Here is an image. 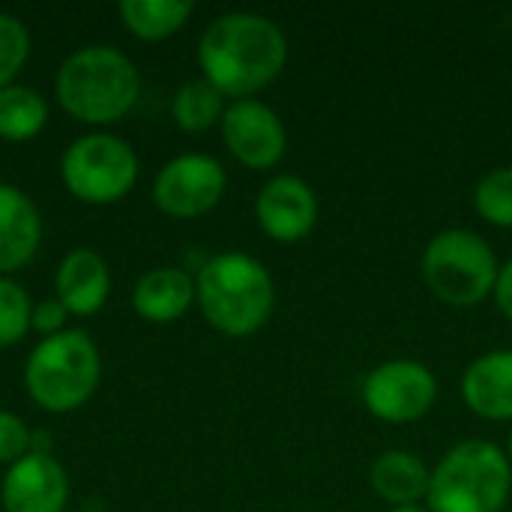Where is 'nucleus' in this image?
<instances>
[{
	"instance_id": "f257e3e1",
	"label": "nucleus",
	"mask_w": 512,
	"mask_h": 512,
	"mask_svg": "<svg viewBox=\"0 0 512 512\" xmlns=\"http://www.w3.org/2000/svg\"><path fill=\"white\" fill-rule=\"evenodd\" d=\"M204 78L234 99H249L270 87L288 63L282 27L258 12H228L207 24L198 42Z\"/></svg>"
},
{
	"instance_id": "f03ea898",
	"label": "nucleus",
	"mask_w": 512,
	"mask_h": 512,
	"mask_svg": "<svg viewBox=\"0 0 512 512\" xmlns=\"http://www.w3.org/2000/svg\"><path fill=\"white\" fill-rule=\"evenodd\" d=\"M195 297L204 318L234 339L261 330L276 306L270 270L246 252H222L210 258L195 279Z\"/></svg>"
},
{
	"instance_id": "7ed1b4c3",
	"label": "nucleus",
	"mask_w": 512,
	"mask_h": 512,
	"mask_svg": "<svg viewBox=\"0 0 512 512\" xmlns=\"http://www.w3.org/2000/svg\"><path fill=\"white\" fill-rule=\"evenodd\" d=\"M135 63L108 45L69 54L57 72V99L81 123H117L138 99Z\"/></svg>"
},
{
	"instance_id": "20e7f679",
	"label": "nucleus",
	"mask_w": 512,
	"mask_h": 512,
	"mask_svg": "<svg viewBox=\"0 0 512 512\" xmlns=\"http://www.w3.org/2000/svg\"><path fill=\"white\" fill-rule=\"evenodd\" d=\"M512 495L507 453L489 441L471 438L456 444L429 480V512H504Z\"/></svg>"
},
{
	"instance_id": "39448f33",
	"label": "nucleus",
	"mask_w": 512,
	"mask_h": 512,
	"mask_svg": "<svg viewBox=\"0 0 512 512\" xmlns=\"http://www.w3.org/2000/svg\"><path fill=\"white\" fill-rule=\"evenodd\" d=\"M24 384L33 402L45 411H75L99 384V351L81 330L48 336L27 357Z\"/></svg>"
},
{
	"instance_id": "423d86ee",
	"label": "nucleus",
	"mask_w": 512,
	"mask_h": 512,
	"mask_svg": "<svg viewBox=\"0 0 512 512\" xmlns=\"http://www.w3.org/2000/svg\"><path fill=\"white\" fill-rule=\"evenodd\" d=\"M498 270L501 264L492 246L468 228H447L435 234L423 252V279L429 291L456 309H468L492 297Z\"/></svg>"
},
{
	"instance_id": "0eeeda50",
	"label": "nucleus",
	"mask_w": 512,
	"mask_h": 512,
	"mask_svg": "<svg viewBox=\"0 0 512 512\" xmlns=\"http://www.w3.org/2000/svg\"><path fill=\"white\" fill-rule=\"evenodd\" d=\"M63 183L87 204H111L123 198L138 177L135 150L117 135H84L63 153Z\"/></svg>"
},
{
	"instance_id": "6e6552de",
	"label": "nucleus",
	"mask_w": 512,
	"mask_h": 512,
	"mask_svg": "<svg viewBox=\"0 0 512 512\" xmlns=\"http://www.w3.org/2000/svg\"><path fill=\"white\" fill-rule=\"evenodd\" d=\"M360 396L375 420L405 426L432 411L438 399V381L432 369L417 360H387L363 378Z\"/></svg>"
},
{
	"instance_id": "1a4fd4ad",
	"label": "nucleus",
	"mask_w": 512,
	"mask_h": 512,
	"mask_svg": "<svg viewBox=\"0 0 512 512\" xmlns=\"http://www.w3.org/2000/svg\"><path fill=\"white\" fill-rule=\"evenodd\" d=\"M225 183V168L213 156L183 153L156 174L153 201L174 219H195L219 204Z\"/></svg>"
},
{
	"instance_id": "9d476101",
	"label": "nucleus",
	"mask_w": 512,
	"mask_h": 512,
	"mask_svg": "<svg viewBox=\"0 0 512 512\" xmlns=\"http://www.w3.org/2000/svg\"><path fill=\"white\" fill-rule=\"evenodd\" d=\"M222 138L231 156L255 171H267L279 165L288 147V132L282 117L258 99H237L234 105L225 108Z\"/></svg>"
},
{
	"instance_id": "9b49d317",
	"label": "nucleus",
	"mask_w": 512,
	"mask_h": 512,
	"mask_svg": "<svg viewBox=\"0 0 512 512\" xmlns=\"http://www.w3.org/2000/svg\"><path fill=\"white\" fill-rule=\"evenodd\" d=\"M318 213L321 207L315 189L294 174L267 180L255 201L258 225L276 243H297L309 237L318 225Z\"/></svg>"
},
{
	"instance_id": "f8f14e48",
	"label": "nucleus",
	"mask_w": 512,
	"mask_h": 512,
	"mask_svg": "<svg viewBox=\"0 0 512 512\" xmlns=\"http://www.w3.org/2000/svg\"><path fill=\"white\" fill-rule=\"evenodd\" d=\"M69 498V477L63 465L39 450L18 459L0 486L6 512H63Z\"/></svg>"
},
{
	"instance_id": "ddd939ff",
	"label": "nucleus",
	"mask_w": 512,
	"mask_h": 512,
	"mask_svg": "<svg viewBox=\"0 0 512 512\" xmlns=\"http://www.w3.org/2000/svg\"><path fill=\"white\" fill-rule=\"evenodd\" d=\"M462 399L465 405L492 423L512 420V351L480 354L462 375Z\"/></svg>"
},
{
	"instance_id": "4468645a",
	"label": "nucleus",
	"mask_w": 512,
	"mask_h": 512,
	"mask_svg": "<svg viewBox=\"0 0 512 512\" xmlns=\"http://www.w3.org/2000/svg\"><path fill=\"white\" fill-rule=\"evenodd\" d=\"M42 237V222L33 201L9 186L0 183V273H12L33 261Z\"/></svg>"
},
{
	"instance_id": "2eb2a0df",
	"label": "nucleus",
	"mask_w": 512,
	"mask_h": 512,
	"mask_svg": "<svg viewBox=\"0 0 512 512\" xmlns=\"http://www.w3.org/2000/svg\"><path fill=\"white\" fill-rule=\"evenodd\" d=\"M108 267L105 261L90 249L69 252L57 267V300L69 315H93L102 309L108 297Z\"/></svg>"
},
{
	"instance_id": "dca6fc26",
	"label": "nucleus",
	"mask_w": 512,
	"mask_h": 512,
	"mask_svg": "<svg viewBox=\"0 0 512 512\" xmlns=\"http://www.w3.org/2000/svg\"><path fill=\"white\" fill-rule=\"evenodd\" d=\"M432 471L426 462L408 450H384L369 465L372 492L390 507H417L429 495Z\"/></svg>"
},
{
	"instance_id": "f3484780",
	"label": "nucleus",
	"mask_w": 512,
	"mask_h": 512,
	"mask_svg": "<svg viewBox=\"0 0 512 512\" xmlns=\"http://www.w3.org/2000/svg\"><path fill=\"white\" fill-rule=\"evenodd\" d=\"M195 300V282L177 267L150 270L138 279L132 291V306L141 318L153 324H168L186 315Z\"/></svg>"
},
{
	"instance_id": "a211bd4d",
	"label": "nucleus",
	"mask_w": 512,
	"mask_h": 512,
	"mask_svg": "<svg viewBox=\"0 0 512 512\" xmlns=\"http://www.w3.org/2000/svg\"><path fill=\"white\" fill-rule=\"evenodd\" d=\"M192 0H123L120 15L141 39H165L177 33L192 15Z\"/></svg>"
},
{
	"instance_id": "6ab92c4d",
	"label": "nucleus",
	"mask_w": 512,
	"mask_h": 512,
	"mask_svg": "<svg viewBox=\"0 0 512 512\" xmlns=\"http://www.w3.org/2000/svg\"><path fill=\"white\" fill-rule=\"evenodd\" d=\"M48 120V105L33 87L9 84L0 90V138L24 141L42 132Z\"/></svg>"
},
{
	"instance_id": "aec40b11",
	"label": "nucleus",
	"mask_w": 512,
	"mask_h": 512,
	"mask_svg": "<svg viewBox=\"0 0 512 512\" xmlns=\"http://www.w3.org/2000/svg\"><path fill=\"white\" fill-rule=\"evenodd\" d=\"M174 120L183 132H204L210 129L213 123H222V114H225V96L207 81V78H198V81H186L177 96H174Z\"/></svg>"
},
{
	"instance_id": "412c9836",
	"label": "nucleus",
	"mask_w": 512,
	"mask_h": 512,
	"mask_svg": "<svg viewBox=\"0 0 512 512\" xmlns=\"http://www.w3.org/2000/svg\"><path fill=\"white\" fill-rule=\"evenodd\" d=\"M474 210L495 228H512V168H495L480 177Z\"/></svg>"
},
{
	"instance_id": "4be33fe9",
	"label": "nucleus",
	"mask_w": 512,
	"mask_h": 512,
	"mask_svg": "<svg viewBox=\"0 0 512 512\" xmlns=\"http://www.w3.org/2000/svg\"><path fill=\"white\" fill-rule=\"evenodd\" d=\"M30 297L21 291V285L0 279V348L15 345L24 339L27 327H30Z\"/></svg>"
},
{
	"instance_id": "5701e85b",
	"label": "nucleus",
	"mask_w": 512,
	"mask_h": 512,
	"mask_svg": "<svg viewBox=\"0 0 512 512\" xmlns=\"http://www.w3.org/2000/svg\"><path fill=\"white\" fill-rule=\"evenodd\" d=\"M30 51V36L24 24L12 15L0 12V90L9 87L15 72H21Z\"/></svg>"
},
{
	"instance_id": "b1692460",
	"label": "nucleus",
	"mask_w": 512,
	"mask_h": 512,
	"mask_svg": "<svg viewBox=\"0 0 512 512\" xmlns=\"http://www.w3.org/2000/svg\"><path fill=\"white\" fill-rule=\"evenodd\" d=\"M30 453V432L21 423V417L0 411V462L15 465Z\"/></svg>"
},
{
	"instance_id": "393cba45",
	"label": "nucleus",
	"mask_w": 512,
	"mask_h": 512,
	"mask_svg": "<svg viewBox=\"0 0 512 512\" xmlns=\"http://www.w3.org/2000/svg\"><path fill=\"white\" fill-rule=\"evenodd\" d=\"M63 324H66V309L60 300H45L39 306H33V315H30V327L39 330L45 339L48 336H57L63 333Z\"/></svg>"
},
{
	"instance_id": "a878e982",
	"label": "nucleus",
	"mask_w": 512,
	"mask_h": 512,
	"mask_svg": "<svg viewBox=\"0 0 512 512\" xmlns=\"http://www.w3.org/2000/svg\"><path fill=\"white\" fill-rule=\"evenodd\" d=\"M495 303L504 312V318L512 321V258L498 270V282H495Z\"/></svg>"
},
{
	"instance_id": "bb28decb",
	"label": "nucleus",
	"mask_w": 512,
	"mask_h": 512,
	"mask_svg": "<svg viewBox=\"0 0 512 512\" xmlns=\"http://www.w3.org/2000/svg\"><path fill=\"white\" fill-rule=\"evenodd\" d=\"M387 512H429V510H423V507H390Z\"/></svg>"
},
{
	"instance_id": "cd10ccee",
	"label": "nucleus",
	"mask_w": 512,
	"mask_h": 512,
	"mask_svg": "<svg viewBox=\"0 0 512 512\" xmlns=\"http://www.w3.org/2000/svg\"><path fill=\"white\" fill-rule=\"evenodd\" d=\"M504 453H507V459H510V465H512V432H510V438H507V450H504Z\"/></svg>"
}]
</instances>
